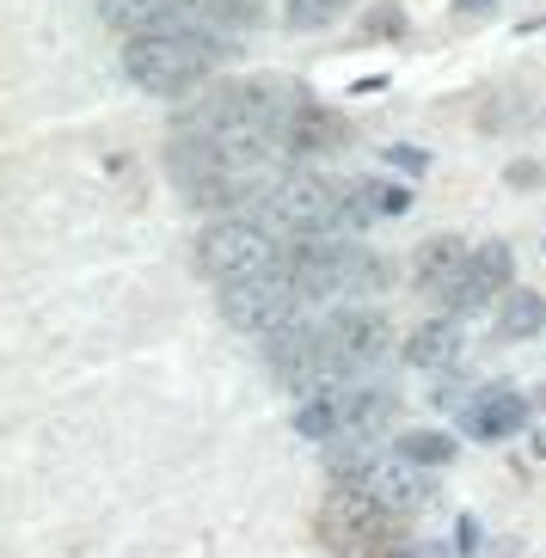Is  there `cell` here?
<instances>
[{
    "label": "cell",
    "mask_w": 546,
    "mask_h": 558,
    "mask_svg": "<svg viewBox=\"0 0 546 558\" xmlns=\"http://www.w3.org/2000/svg\"><path fill=\"white\" fill-rule=\"evenodd\" d=\"M221 62V37L197 32L179 19V0L166 7V19L154 32L123 44V74L148 93H191L197 81H209V68Z\"/></svg>",
    "instance_id": "obj_1"
},
{
    "label": "cell",
    "mask_w": 546,
    "mask_h": 558,
    "mask_svg": "<svg viewBox=\"0 0 546 558\" xmlns=\"http://www.w3.org/2000/svg\"><path fill=\"white\" fill-rule=\"evenodd\" d=\"M282 264L295 270L307 301H363L387 289V264L356 240H314V246L289 252Z\"/></svg>",
    "instance_id": "obj_2"
},
{
    "label": "cell",
    "mask_w": 546,
    "mask_h": 558,
    "mask_svg": "<svg viewBox=\"0 0 546 558\" xmlns=\"http://www.w3.org/2000/svg\"><path fill=\"white\" fill-rule=\"evenodd\" d=\"M277 228H270L265 215H221L209 228L197 233V270L216 289H233V282H252L277 270Z\"/></svg>",
    "instance_id": "obj_3"
},
{
    "label": "cell",
    "mask_w": 546,
    "mask_h": 558,
    "mask_svg": "<svg viewBox=\"0 0 546 558\" xmlns=\"http://www.w3.org/2000/svg\"><path fill=\"white\" fill-rule=\"evenodd\" d=\"M307 307H314V301L301 295V282H295L289 264H277V270H265V277H252V282L221 289V319L240 326V331H252V338H270V331L307 319Z\"/></svg>",
    "instance_id": "obj_4"
},
{
    "label": "cell",
    "mask_w": 546,
    "mask_h": 558,
    "mask_svg": "<svg viewBox=\"0 0 546 558\" xmlns=\"http://www.w3.org/2000/svg\"><path fill=\"white\" fill-rule=\"evenodd\" d=\"M338 203H344L338 179H326V172H282V184L265 197V221L289 233H331L338 228Z\"/></svg>",
    "instance_id": "obj_5"
},
{
    "label": "cell",
    "mask_w": 546,
    "mask_h": 558,
    "mask_svg": "<svg viewBox=\"0 0 546 558\" xmlns=\"http://www.w3.org/2000/svg\"><path fill=\"white\" fill-rule=\"evenodd\" d=\"M319 338H326L331 375H356V368H375V362L393 350V326H387L375 307H344V313H331L326 326H319Z\"/></svg>",
    "instance_id": "obj_6"
},
{
    "label": "cell",
    "mask_w": 546,
    "mask_h": 558,
    "mask_svg": "<svg viewBox=\"0 0 546 558\" xmlns=\"http://www.w3.org/2000/svg\"><path fill=\"white\" fill-rule=\"evenodd\" d=\"M282 154L289 160H326V154H344L350 148V123L344 111H326V105H301L289 123H282Z\"/></svg>",
    "instance_id": "obj_7"
},
{
    "label": "cell",
    "mask_w": 546,
    "mask_h": 558,
    "mask_svg": "<svg viewBox=\"0 0 546 558\" xmlns=\"http://www.w3.org/2000/svg\"><path fill=\"white\" fill-rule=\"evenodd\" d=\"M510 270H515V258H510V246H480L473 252V264H466V277H461V289L448 295V313H473V307H492V295L503 301L510 295Z\"/></svg>",
    "instance_id": "obj_8"
},
{
    "label": "cell",
    "mask_w": 546,
    "mask_h": 558,
    "mask_svg": "<svg viewBox=\"0 0 546 558\" xmlns=\"http://www.w3.org/2000/svg\"><path fill=\"white\" fill-rule=\"evenodd\" d=\"M466 264H473V252H466L454 233H442V240H424V246H417L412 282L448 307V295H454V289H461V277H466Z\"/></svg>",
    "instance_id": "obj_9"
},
{
    "label": "cell",
    "mask_w": 546,
    "mask_h": 558,
    "mask_svg": "<svg viewBox=\"0 0 546 558\" xmlns=\"http://www.w3.org/2000/svg\"><path fill=\"white\" fill-rule=\"evenodd\" d=\"M522 424H529V399L515 393V387H485L461 417V429L480 436V442H503V436H515Z\"/></svg>",
    "instance_id": "obj_10"
},
{
    "label": "cell",
    "mask_w": 546,
    "mask_h": 558,
    "mask_svg": "<svg viewBox=\"0 0 546 558\" xmlns=\"http://www.w3.org/2000/svg\"><path fill=\"white\" fill-rule=\"evenodd\" d=\"M295 436L344 442V436H350V387H326V393L301 399V405H295Z\"/></svg>",
    "instance_id": "obj_11"
},
{
    "label": "cell",
    "mask_w": 546,
    "mask_h": 558,
    "mask_svg": "<svg viewBox=\"0 0 546 558\" xmlns=\"http://www.w3.org/2000/svg\"><path fill=\"white\" fill-rule=\"evenodd\" d=\"M405 362H412V368H430V375L454 368V362H461V326H454V319H430V326H417L412 344H405Z\"/></svg>",
    "instance_id": "obj_12"
},
{
    "label": "cell",
    "mask_w": 546,
    "mask_h": 558,
    "mask_svg": "<svg viewBox=\"0 0 546 558\" xmlns=\"http://www.w3.org/2000/svg\"><path fill=\"white\" fill-rule=\"evenodd\" d=\"M541 331H546V295H534V289H510L503 307H497V338L522 344V338H541Z\"/></svg>",
    "instance_id": "obj_13"
},
{
    "label": "cell",
    "mask_w": 546,
    "mask_h": 558,
    "mask_svg": "<svg viewBox=\"0 0 546 558\" xmlns=\"http://www.w3.org/2000/svg\"><path fill=\"white\" fill-rule=\"evenodd\" d=\"M191 13H197L203 32H240V25H258L265 19V0H191Z\"/></svg>",
    "instance_id": "obj_14"
},
{
    "label": "cell",
    "mask_w": 546,
    "mask_h": 558,
    "mask_svg": "<svg viewBox=\"0 0 546 558\" xmlns=\"http://www.w3.org/2000/svg\"><path fill=\"white\" fill-rule=\"evenodd\" d=\"M399 460H412V466H448L454 460V436H442V429H405L393 442Z\"/></svg>",
    "instance_id": "obj_15"
},
{
    "label": "cell",
    "mask_w": 546,
    "mask_h": 558,
    "mask_svg": "<svg viewBox=\"0 0 546 558\" xmlns=\"http://www.w3.org/2000/svg\"><path fill=\"white\" fill-rule=\"evenodd\" d=\"M350 0H289V25H301V32H307V25H326L331 13H344Z\"/></svg>",
    "instance_id": "obj_16"
},
{
    "label": "cell",
    "mask_w": 546,
    "mask_h": 558,
    "mask_svg": "<svg viewBox=\"0 0 546 558\" xmlns=\"http://www.w3.org/2000/svg\"><path fill=\"white\" fill-rule=\"evenodd\" d=\"M534 179H541V166H534V160H515L510 166V184H534Z\"/></svg>",
    "instance_id": "obj_17"
},
{
    "label": "cell",
    "mask_w": 546,
    "mask_h": 558,
    "mask_svg": "<svg viewBox=\"0 0 546 558\" xmlns=\"http://www.w3.org/2000/svg\"><path fill=\"white\" fill-rule=\"evenodd\" d=\"M454 7H461V13H466V19H473V13H492L497 0H454Z\"/></svg>",
    "instance_id": "obj_18"
}]
</instances>
